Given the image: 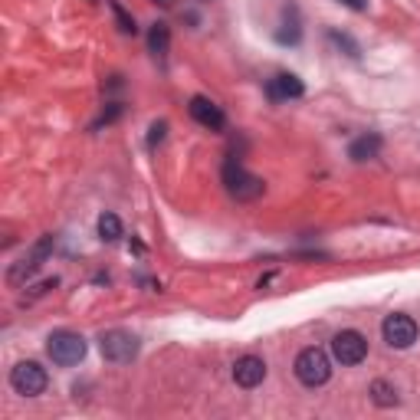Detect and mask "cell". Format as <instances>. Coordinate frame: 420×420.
Segmentation results:
<instances>
[{
    "instance_id": "cell-1",
    "label": "cell",
    "mask_w": 420,
    "mask_h": 420,
    "mask_svg": "<svg viewBox=\"0 0 420 420\" xmlns=\"http://www.w3.org/2000/svg\"><path fill=\"white\" fill-rule=\"evenodd\" d=\"M46 355L53 358V365L59 368H72L79 365L82 358H86V339H82L79 331H53L50 341H46Z\"/></svg>"
},
{
    "instance_id": "cell-2",
    "label": "cell",
    "mask_w": 420,
    "mask_h": 420,
    "mask_svg": "<svg viewBox=\"0 0 420 420\" xmlns=\"http://www.w3.org/2000/svg\"><path fill=\"white\" fill-rule=\"evenodd\" d=\"M295 378L305 387H322L331 378V361L322 348H302L295 358Z\"/></svg>"
},
{
    "instance_id": "cell-3",
    "label": "cell",
    "mask_w": 420,
    "mask_h": 420,
    "mask_svg": "<svg viewBox=\"0 0 420 420\" xmlns=\"http://www.w3.org/2000/svg\"><path fill=\"white\" fill-rule=\"evenodd\" d=\"M53 246H56V237H50V233H46V237H40V240L33 243V250L20 259V263H13V266L7 269V283H10V286H23L30 276H36V273H40V266L46 263V256L53 253Z\"/></svg>"
},
{
    "instance_id": "cell-4",
    "label": "cell",
    "mask_w": 420,
    "mask_h": 420,
    "mask_svg": "<svg viewBox=\"0 0 420 420\" xmlns=\"http://www.w3.org/2000/svg\"><path fill=\"white\" fill-rule=\"evenodd\" d=\"M224 188H227V194L237 197V200H256V197L263 194V181H259L256 174H250L240 161L230 158V161L224 164Z\"/></svg>"
},
{
    "instance_id": "cell-5",
    "label": "cell",
    "mask_w": 420,
    "mask_h": 420,
    "mask_svg": "<svg viewBox=\"0 0 420 420\" xmlns=\"http://www.w3.org/2000/svg\"><path fill=\"white\" fill-rule=\"evenodd\" d=\"M46 385H50V378H46V368H40L36 361H20L13 371H10V387L23 397H36V394H43Z\"/></svg>"
},
{
    "instance_id": "cell-6",
    "label": "cell",
    "mask_w": 420,
    "mask_h": 420,
    "mask_svg": "<svg viewBox=\"0 0 420 420\" xmlns=\"http://www.w3.org/2000/svg\"><path fill=\"white\" fill-rule=\"evenodd\" d=\"M98 348H102V358L106 361H115V365H125L138 355V339L132 331H122V329H112L98 339Z\"/></svg>"
},
{
    "instance_id": "cell-7",
    "label": "cell",
    "mask_w": 420,
    "mask_h": 420,
    "mask_svg": "<svg viewBox=\"0 0 420 420\" xmlns=\"http://www.w3.org/2000/svg\"><path fill=\"white\" fill-rule=\"evenodd\" d=\"M331 355H335V361L339 365H345V368H351V365H361L365 361V355H368V341H365V335L361 331H339L335 339H331Z\"/></svg>"
},
{
    "instance_id": "cell-8",
    "label": "cell",
    "mask_w": 420,
    "mask_h": 420,
    "mask_svg": "<svg viewBox=\"0 0 420 420\" xmlns=\"http://www.w3.org/2000/svg\"><path fill=\"white\" fill-rule=\"evenodd\" d=\"M381 335L391 348H411L417 341V322L411 315H387L385 325H381Z\"/></svg>"
},
{
    "instance_id": "cell-9",
    "label": "cell",
    "mask_w": 420,
    "mask_h": 420,
    "mask_svg": "<svg viewBox=\"0 0 420 420\" xmlns=\"http://www.w3.org/2000/svg\"><path fill=\"white\" fill-rule=\"evenodd\" d=\"M263 378H266V361L256 355H243L233 365V381L240 387H256V385H263Z\"/></svg>"
},
{
    "instance_id": "cell-10",
    "label": "cell",
    "mask_w": 420,
    "mask_h": 420,
    "mask_svg": "<svg viewBox=\"0 0 420 420\" xmlns=\"http://www.w3.org/2000/svg\"><path fill=\"white\" fill-rule=\"evenodd\" d=\"M188 108H191V118L200 122L204 128H210V132H220V128L227 125V118H224V112H220V106H214V102L204 98V96H194Z\"/></svg>"
},
{
    "instance_id": "cell-11",
    "label": "cell",
    "mask_w": 420,
    "mask_h": 420,
    "mask_svg": "<svg viewBox=\"0 0 420 420\" xmlns=\"http://www.w3.org/2000/svg\"><path fill=\"white\" fill-rule=\"evenodd\" d=\"M302 92H305L302 79L293 76V72H283V76H276V79L266 82V96L273 98V102H283V98H299Z\"/></svg>"
},
{
    "instance_id": "cell-12",
    "label": "cell",
    "mask_w": 420,
    "mask_h": 420,
    "mask_svg": "<svg viewBox=\"0 0 420 420\" xmlns=\"http://www.w3.org/2000/svg\"><path fill=\"white\" fill-rule=\"evenodd\" d=\"M378 152H381V135H361V138H355V142L348 144V158L351 161H368V158H378Z\"/></svg>"
},
{
    "instance_id": "cell-13",
    "label": "cell",
    "mask_w": 420,
    "mask_h": 420,
    "mask_svg": "<svg viewBox=\"0 0 420 420\" xmlns=\"http://www.w3.org/2000/svg\"><path fill=\"white\" fill-rule=\"evenodd\" d=\"M368 394H371V401L378 404V407H394L397 404V391H394V385H387V381H371V387H368Z\"/></svg>"
},
{
    "instance_id": "cell-14",
    "label": "cell",
    "mask_w": 420,
    "mask_h": 420,
    "mask_svg": "<svg viewBox=\"0 0 420 420\" xmlns=\"http://www.w3.org/2000/svg\"><path fill=\"white\" fill-rule=\"evenodd\" d=\"M148 46H152L154 56H164V53H168V46H171V30H168V23H154L152 33H148Z\"/></svg>"
},
{
    "instance_id": "cell-15",
    "label": "cell",
    "mask_w": 420,
    "mask_h": 420,
    "mask_svg": "<svg viewBox=\"0 0 420 420\" xmlns=\"http://www.w3.org/2000/svg\"><path fill=\"white\" fill-rule=\"evenodd\" d=\"M98 237L106 243H115L118 237H122V220H118L115 214H102L98 217Z\"/></svg>"
},
{
    "instance_id": "cell-16",
    "label": "cell",
    "mask_w": 420,
    "mask_h": 420,
    "mask_svg": "<svg viewBox=\"0 0 420 420\" xmlns=\"http://www.w3.org/2000/svg\"><path fill=\"white\" fill-rule=\"evenodd\" d=\"M329 40L335 46H339V50H345V56H351V59H355L358 53H361V50H358V43L355 40H351L348 33H339V30H329Z\"/></svg>"
},
{
    "instance_id": "cell-17",
    "label": "cell",
    "mask_w": 420,
    "mask_h": 420,
    "mask_svg": "<svg viewBox=\"0 0 420 420\" xmlns=\"http://www.w3.org/2000/svg\"><path fill=\"white\" fill-rule=\"evenodd\" d=\"M112 13H115L118 27L125 30V33H138V27H135V17H128V13H125V7H122V4H112Z\"/></svg>"
},
{
    "instance_id": "cell-18",
    "label": "cell",
    "mask_w": 420,
    "mask_h": 420,
    "mask_svg": "<svg viewBox=\"0 0 420 420\" xmlns=\"http://www.w3.org/2000/svg\"><path fill=\"white\" fill-rule=\"evenodd\" d=\"M164 132H168V125H164V122H154V125H152V135H148V144L154 148V144L164 138Z\"/></svg>"
},
{
    "instance_id": "cell-19",
    "label": "cell",
    "mask_w": 420,
    "mask_h": 420,
    "mask_svg": "<svg viewBox=\"0 0 420 420\" xmlns=\"http://www.w3.org/2000/svg\"><path fill=\"white\" fill-rule=\"evenodd\" d=\"M56 283H59V279H46V283H40V286H33V293L27 295V299H36V295H43V293H50V289L56 286Z\"/></svg>"
},
{
    "instance_id": "cell-20",
    "label": "cell",
    "mask_w": 420,
    "mask_h": 420,
    "mask_svg": "<svg viewBox=\"0 0 420 420\" xmlns=\"http://www.w3.org/2000/svg\"><path fill=\"white\" fill-rule=\"evenodd\" d=\"M339 4H345L348 10H358V13H361V10H368V0H339Z\"/></svg>"
},
{
    "instance_id": "cell-21",
    "label": "cell",
    "mask_w": 420,
    "mask_h": 420,
    "mask_svg": "<svg viewBox=\"0 0 420 420\" xmlns=\"http://www.w3.org/2000/svg\"><path fill=\"white\" fill-rule=\"evenodd\" d=\"M154 4H161V7H171V4H174V0H154Z\"/></svg>"
}]
</instances>
